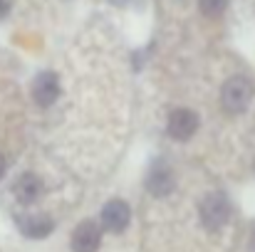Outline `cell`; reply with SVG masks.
<instances>
[{"label": "cell", "mask_w": 255, "mask_h": 252, "mask_svg": "<svg viewBox=\"0 0 255 252\" xmlns=\"http://www.w3.org/2000/svg\"><path fill=\"white\" fill-rule=\"evenodd\" d=\"M198 129V116L191 109H176L169 116V134L178 141H186L196 134Z\"/></svg>", "instance_id": "cell-5"}, {"label": "cell", "mask_w": 255, "mask_h": 252, "mask_svg": "<svg viewBox=\"0 0 255 252\" xmlns=\"http://www.w3.org/2000/svg\"><path fill=\"white\" fill-rule=\"evenodd\" d=\"M251 252H255V235H253V240H251Z\"/></svg>", "instance_id": "cell-14"}, {"label": "cell", "mask_w": 255, "mask_h": 252, "mask_svg": "<svg viewBox=\"0 0 255 252\" xmlns=\"http://www.w3.org/2000/svg\"><path fill=\"white\" fill-rule=\"evenodd\" d=\"M146 188L156 195V198H164L173 190V173L169 166L159 164L149 170V178H146Z\"/></svg>", "instance_id": "cell-9"}, {"label": "cell", "mask_w": 255, "mask_h": 252, "mask_svg": "<svg viewBox=\"0 0 255 252\" xmlns=\"http://www.w3.org/2000/svg\"><path fill=\"white\" fill-rule=\"evenodd\" d=\"M253 99V84L246 77H231L221 89V106L228 114H241Z\"/></svg>", "instance_id": "cell-1"}, {"label": "cell", "mask_w": 255, "mask_h": 252, "mask_svg": "<svg viewBox=\"0 0 255 252\" xmlns=\"http://www.w3.org/2000/svg\"><path fill=\"white\" fill-rule=\"evenodd\" d=\"M198 7H201L203 15H208V17H218V15L226 12L228 0H198Z\"/></svg>", "instance_id": "cell-10"}, {"label": "cell", "mask_w": 255, "mask_h": 252, "mask_svg": "<svg viewBox=\"0 0 255 252\" xmlns=\"http://www.w3.org/2000/svg\"><path fill=\"white\" fill-rule=\"evenodd\" d=\"M99 243H102V230L92 220H85L72 233V250L75 252H97Z\"/></svg>", "instance_id": "cell-7"}, {"label": "cell", "mask_w": 255, "mask_h": 252, "mask_svg": "<svg viewBox=\"0 0 255 252\" xmlns=\"http://www.w3.org/2000/svg\"><path fill=\"white\" fill-rule=\"evenodd\" d=\"M231 218V203L223 193H211L201 203V223L208 230H221Z\"/></svg>", "instance_id": "cell-2"}, {"label": "cell", "mask_w": 255, "mask_h": 252, "mask_svg": "<svg viewBox=\"0 0 255 252\" xmlns=\"http://www.w3.org/2000/svg\"><path fill=\"white\" fill-rule=\"evenodd\" d=\"M5 12H7V2H2V0H0V17H2Z\"/></svg>", "instance_id": "cell-11"}, {"label": "cell", "mask_w": 255, "mask_h": 252, "mask_svg": "<svg viewBox=\"0 0 255 252\" xmlns=\"http://www.w3.org/2000/svg\"><path fill=\"white\" fill-rule=\"evenodd\" d=\"M17 228L22 235L40 240L55 230V220L50 215H42V213H25V215H17Z\"/></svg>", "instance_id": "cell-3"}, {"label": "cell", "mask_w": 255, "mask_h": 252, "mask_svg": "<svg viewBox=\"0 0 255 252\" xmlns=\"http://www.w3.org/2000/svg\"><path fill=\"white\" fill-rule=\"evenodd\" d=\"M129 218H131V210L124 200H109L102 208V225L109 233H122L129 225Z\"/></svg>", "instance_id": "cell-4"}, {"label": "cell", "mask_w": 255, "mask_h": 252, "mask_svg": "<svg viewBox=\"0 0 255 252\" xmlns=\"http://www.w3.org/2000/svg\"><path fill=\"white\" fill-rule=\"evenodd\" d=\"M112 2H114V5H127L129 0H112Z\"/></svg>", "instance_id": "cell-13"}, {"label": "cell", "mask_w": 255, "mask_h": 252, "mask_svg": "<svg viewBox=\"0 0 255 252\" xmlns=\"http://www.w3.org/2000/svg\"><path fill=\"white\" fill-rule=\"evenodd\" d=\"M12 195L17 198V203L30 205V203H35L42 195V180L35 173H22L15 180V185H12Z\"/></svg>", "instance_id": "cell-8"}, {"label": "cell", "mask_w": 255, "mask_h": 252, "mask_svg": "<svg viewBox=\"0 0 255 252\" xmlns=\"http://www.w3.org/2000/svg\"><path fill=\"white\" fill-rule=\"evenodd\" d=\"M32 96L40 106H50L55 104V99L60 96V80L55 72H42L37 75V80L32 82Z\"/></svg>", "instance_id": "cell-6"}, {"label": "cell", "mask_w": 255, "mask_h": 252, "mask_svg": "<svg viewBox=\"0 0 255 252\" xmlns=\"http://www.w3.org/2000/svg\"><path fill=\"white\" fill-rule=\"evenodd\" d=\"M2 173H5V159L0 156V178H2Z\"/></svg>", "instance_id": "cell-12"}]
</instances>
